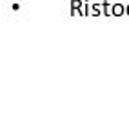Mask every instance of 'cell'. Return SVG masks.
I'll return each instance as SVG.
<instances>
[{
    "label": "cell",
    "instance_id": "4",
    "mask_svg": "<svg viewBox=\"0 0 129 123\" xmlns=\"http://www.w3.org/2000/svg\"><path fill=\"white\" fill-rule=\"evenodd\" d=\"M78 15H82V16L91 15V2H89V0H85V2H84V6H82V9L78 11Z\"/></svg>",
    "mask_w": 129,
    "mask_h": 123
},
{
    "label": "cell",
    "instance_id": "2",
    "mask_svg": "<svg viewBox=\"0 0 129 123\" xmlns=\"http://www.w3.org/2000/svg\"><path fill=\"white\" fill-rule=\"evenodd\" d=\"M82 6H84L82 0H71V16L78 15V11L82 9Z\"/></svg>",
    "mask_w": 129,
    "mask_h": 123
},
{
    "label": "cell",
    "instance_id": "3",
    "mask_svg": "<svg viewBox=\"0 0 129 123\" xmlns=\"http://www.w3.org/2000/svg\"><path fill=\"white\" fill-rule=\"evenodd\" d=\"M102 9H104V15L106 16H113V4H109L107 0L102 2Z\"/></svg>",
    "mask_w": 129,
    "mask_h": 123
},
{
    "label": "cell",
    "instance_id": "7",
    "mask_svg": "<svg viewBox=\"0 0 129 123\" xmlns=\"http://www.w3.org/2000/svg\"><path fill=\"white\" fill-rule=\"evenodd\" d=\"M125 15H127V16H129V4H127V6H125Z\"/></svg>",
    "mask_w": 129,
    "mask_h": 123
},
{
    "label": "cell",
    "instance_id": "1",
    "mask_svg": "<svg viewBox=\"0 0 129 123\" xmlns=\"http://www.w3.org/2000/svg\"><path fill=\"white\" fill-rule=\"evenodd\" d=\"M122 15H125V6L120 2L113 4V16H122Z\"/></svg>",
    "mask_w": 129,
    "mask_h": 123
},
{
    "label": "cell",
    "instance_id": "6",
    "mask_svg": "<svg viewBox=\"0 0 129 123\" xmlns=\"http://www.w3.org/2000/svg\"><path fill=\"white\" fill-rule=\"evenodd\" d=\"M11 9H13V11H18V9H20V4H13Z\"/></svg>",
    "mask_w": 129,
    "mask_h": 123
},
{
    "label": "cell",
    "instance_id": "5",
    "mask_svg": "<svg viewBox=\"0 0 129 123\" xmlns=\"http://www.w3.org/2000/svg\"><path fill=\"white\" fill-rule=\"evenodd\" d=\"M102 13H104L102 4H91V16H100Z\"/></svg>",
    "mask_w": 129,
    "mask_h": 123
}]
</instances>
